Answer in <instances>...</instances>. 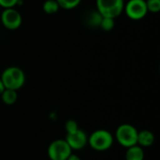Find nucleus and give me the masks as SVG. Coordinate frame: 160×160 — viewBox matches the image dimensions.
<instances>
[{"label": "nucleus", "mask_w": 160, "mask_h": 160, "mask_svg": "<svg viewBox=\"0 0 160 160\" xmlns=\"http://www.w3.org/2000/svg\"><path fill=\"white\" fill-rule=\"evenodd\" d=\"M67 160H82V159H81V158H80V157H78L77 155L71 154V155L67 158Z\"/></svg>", "instance_id": "obj_19"}, {"label": "nucleus", "mask_w": 160, "mask_h": 160, "mask_svg": "<svg viewBox=\"0 0 160 160\" xmlns=\"http://www.w3.org/2000/svg\"><path fill=\"white\" fill-rule=\"evenodd\" d=\"M114 142L112 134L106 129H98L95 130L88 137L89 146L98 152H104L109 150Z\"/></svg>", "instance_id": "obj_2"}, {"label": "nucleus", "mask_w": 160, "mask_h": 160, "mask_svg": "<svg viewBox=\"0 0 160 160\" xmlns=\"http://www.w3.org/2000/svg\"><path fill=\"white\" fill-rule=\"evenodd\" d=\"M124 0H97V10L102 17L117 18L124 11Z\"/></svg>", "instance_id": "obj_4"}, {"label": "nucleus", "mask_w": 160, "mask_h": 160, "mask_svg": "<svg viewBox=\"0 0 160 160\" xmlns=\"http://www.w3.org/2000/svg\"><path fill=\"white\" fill-rule=\"evenodd\" d=\"M59 7L64 9H73L78 7L82 0H56Z\"/></svg>", "instance_id": "obj_14"}, {"label": "nucleus", "mask_w": 160, "mask_h": 160, "mask_svg": "<svg viewBox=\"0 0 160 160\" xmlns=\"http://www.w3.org/2000/svg\"><path fill=\"white\" fill-rule=\"evenodd\" d=\"M66 142L71 148V150H82L88 144V136L87 134L81 128H79L76 132L71 134H67Z\"/></svg>", "instance_id": "obj_8"}, {"label": "nucleus", "mask_w": 160, "mask_h": 160, "mask_svg": "<svg viewBox=\"0 0 160 160\" xmlns=\"http://www.w3.org/2000/svg\"><path fill=\"white\" fill-rule=\"evenodd\" d=\"M5 88L19 90L25 82V74L23 70L18 67H8L1 74L0 77Z\"/></svg>", "instance_id": "obj_1"}, {"label": "nucleus", "mask_w": 160, "mask_h": 160, "mask_svg": "<svg viewBox=\"0 0 160 160\" xmlns=\"http://www.w3.org/2000/svg\"><path fill=\"white\" fill-rule=\"evenodd\" d=\"M22 15L14 8H4L1 13V22L8 30L18 29L22 24Z\"/></svg>", "instance_id": "obj_7"}, {"label": "nucleus", "mask_w": 160, "mask_h": 160, "mask_svg": "<svg viewBox=\"0 0 160 160\" xmlns=\"http://www.w3.org/2000/svg\"><path fill=\"white\" fill-rule=\"evenodd\" d=\"M20 0H0V6L4 8H14Z\"/></svg>", "instance_id": "obj_18"}, {"label": "nucleus", "mask_w": 160, "mask_h": 160, "mask_svg": "<svg viewBox=\"0 0 160 160\" xmlns=\"http://www.w3.org/2000/svg\"><path fill=\"white\" fill-rule=\"evenodd\" d=\"M138 132L139 131L134 126L130 124H122L115 131V139L121 146L128 148L137 144Z\"/></svg>", "instance_id": "obj_3"}, {"label": "nucleus", "mask_w": 160, "mask_h": 160, "mask_svg": "<svg viewBox=\"0 0 160 160\" xmlns=\"http://www.w3.org/2000/svg\"><path fill=\"white\" fill-rule=\"evenodd\" d=\"M144 151L143 148L138 144L127 148L126 160H144Z\"/></svg>", "instance_id": "obj_10"}, {"label": "nucleus", "mask_w": 160, "mask_h": 160, "mask_svg": "<svg viewBox=\"0 0 160 160\" xmlns=\"http://www.w3.org/2000/svg\"><path fill=\"white\" fill-rule=\"evenodd\" d=\"M60 8L56 0H46L43 4V10L47 14H53Z\"/></svg>", "instance_id": "obj_12"}, {"label": "nucleus", "mask_w": 160, "mask_h": 160, "mask_svg": "<svg viewBox=\"0 0 160 160\" xmlns=\"http://www.w3.org/2000/svg\"><path fill=\"white\" fill-rule=\"evenodd\" d=\"M79 126H78V123L75 121V120H68L66 122V125H65V129L67 131V134H71V133H74L76 132L78 129H79Z\"/></svg>", "instance_id": "obj_17"}, {"label": "nucleus", "mask_w": 160, "mask_h": 160, "mask_svg": "<svg viewBox=\"0 0 160 160\" xmlns=\"http://www.w3.org/2000/svg\"><path fill=\"white\" fill-rule=\"evenodd\" d=\"M114 20L115 19L111 18V17H102L101 21H100V23H99L100 28L102 30H104V31H107V32L112 30L114 25H115Z\"/></svg>", "instance_id": "obj_13"}, {"label": "nucleus", "mask_w": 160, "mask_h": 160, "mask_svg": "<svg viewBox=\"0 0 160 160\" xmlns=\"http://www.w3.org/2000/svg\"><path fill=\"white\" fill-rule=\"evenodd\" d=\"M2 101L7 104V105H13L18 98V94L16 90H12V89H7L5 88V90L2 92V94L0 95Z\"/></svg>", "instance_id": "obj_11"}, {"label": "nucleus", "mask_w": 160, "mask_h": 160, "mask_svg": "<svg viewBox=\"0 0 160 160\" xmlns=\"http://www.w3.org/2000/svg\"><path fill=\"white\" fill-rule=\"evenodd\" d=\"M4 90H5V86H4V84H3L1 79H0V95L2 94V92H3Z\"/></svg>", "instance_id": "obj_20"}, {"label": "nucleus", "mask_w": 160, "mask_h": 160, "mask_svg": "<svg viewBox=\"0 0 160 160\" xmlns=\"http://www.w3.org/2000/svg\"><path fill=\"white\" fill-rule=\"evenodd\" d=\"M72 154V150L66 140H55L48 147V157L51 160H67Z\"/></svg>", "instance_id": "obj_5"}, {"label": "nucleus", "mask_w": 160, "mask_h": 160, "mask_svg": "<svg viewBox=\"0 0 160 160\" xmlns=\"http://www.w3.org/2000/svg\"><path fill=\"white\" fill-rule=\"evenodd\" d=\"M148 12L157 13L160 10V0H145Z\"/></svg>", "instance_id": "obj_16"}, {"label": "nucleus", "mask_w": 160, "mask_h": 160, "mask_svg": "<svg viewBox=\"0 0 160 160\" xmlns=\"http://www.w3.org/2000/svg\"><path fill=\"white\" fill-rule=\"evenodd\" d=\"M124 11L132 20L143 19L148 13L145 0H129L125 5Z\"/></svg>", "instance_id": "obj_6"}, {"label": "nucleus", "mask_w": 160, "mask_h": 160, "mask_svg": "<svg viewBox=\"0 0 160 160\" xmlns=\"http://www.w3.org/2000/svg\"><path fill=\"white\" fill-rule=\"evenodd\" d=\"M102 16L100 15V13L97 10L95 12H91L88 16V23L92 26H99L100 21H101Z\"/></svg>", "instance_id": "obj_15"}, {"label": "nucleus", "mask_w": 160, "mask_h": 160, "mask_svg": "<svg viewBox=\"0 0 160 160\" xmlns=\"http://www.w3.org/2000/svg\"><path fill=\"white\" fill-rule=\"evenodd\" d=\"M155 142V135L152 131L144 129L138 132V140L137 144L142 148L150 147Z\"/></svg>", "instance_id": "obj_9"}]
</instances>
